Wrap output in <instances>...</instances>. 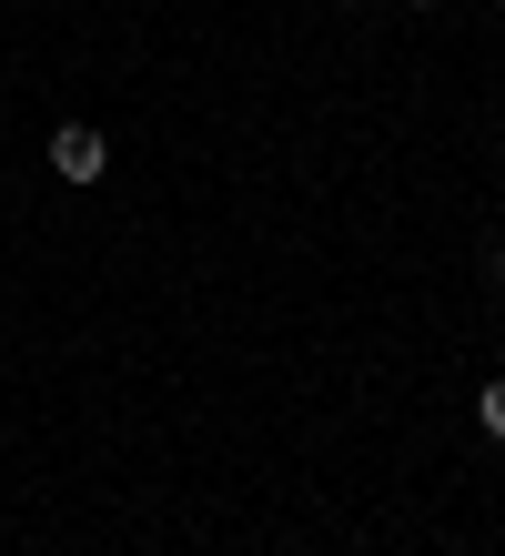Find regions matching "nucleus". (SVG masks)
<instances>
[{
    "mask_svg": "<svg viewBox=\"0 0 505 556\" xmlns=\"http://www.w3.org/2000/svg\"><path fill=\"white\" fill-rule=\"evenodd\" d=\"M51 173L61 182H101V173H112V142H101L91 122H61V132H51Z\"/></svg>",
    "mask_w": 505,
    "mask_h": 556,
    "instance_id": "obj_1",
    "label": "nucleus"
},
{
    "mask_svg": "<svg viewBox=\"0 0 505 556\" xmlns=\"http://www.w3.org/2000/svg\"><path fill=\"white\" fill-rule=\"evenodd\" d=\"M415 11H445V0H415Z\"/></svg>",
    "mask_w": 505,
    "mask_h": 556,
    "instance_id": "obj_3",
    "label": "nucleus"
},
{
    "mask_svg": "<svg viewBox=\"0 0 505 556\" xmlns=\"http://www.w3.org/2000/svg\"><path fill=\"white\" fill-rule=\"evenodd\" d=\"M476 415H485V435H505V375L485 384V405H476Z\"/></svg>",
    "mask_w": 505,
    "mask_h": 556,
    "instance_id": "obj_2",
    "label": "nucleus"
}]
</instances>
